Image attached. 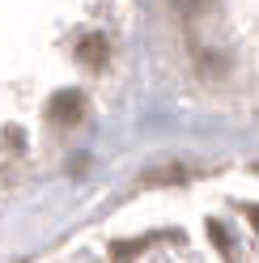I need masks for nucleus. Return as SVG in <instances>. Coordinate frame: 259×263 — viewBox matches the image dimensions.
Here are the masks:
<instances>
[{"instance_id": "nucleus-1", "label": "nucleus", "mask_w": 259, "mask_h": 263, "mask_svg": "<svg viewBox=\"0 0 259 263\" xmlns=\"http://www.w3.org/2000/svg\"><path fill=\"white\" fill-rule=\"evenodd\" d=\"M81 110H85V98H81L77 89H64L51 98V106H47V115H51V123H77Z\"/></svg>"}, {"instance_id": "nucleus-2", "label": "nucleus", "mask_w": 259, "mask_h": 263, "mask_svg": "<svg viewBox=\"0 0 259 263\" xmlns=\"http://www.w3.org/2000/svg\"><path fill=\"white\" fill-rule=\"evenodd\" d=\"M77 55H81V64H89V68H102L106 64V39L102 34H85L77 43Z\"/></svg>"}, {"instance_id": "nucleus-3", "label": "nucleus", "mask_w": 259, "mask_h": 263, "mask_svg": "<svg viewBox=\"0 0 259 263\" xmlns=\"http://www.w3.org/2000/svg\"><path fill=\"white\" fill-rule=\"evenodd\" d=\"M183 178H187V170H149V174H144V183L157 187V183H183Z\"/></svg>"}, {"instance_id": "nucleus-4", "label": "nucleus", "mask_w": 259, "mask_h": 263, "mask_svg": "<svg viewBox=\"0 0 259 263\" xmlns=\"http://www.w3.org/2000/svg\"><path fill=\"white\" fill-rule=\"evenodd\" d=\"M251 221H255V225H259V208H251Z\"/></svg>"}]
</instances>
